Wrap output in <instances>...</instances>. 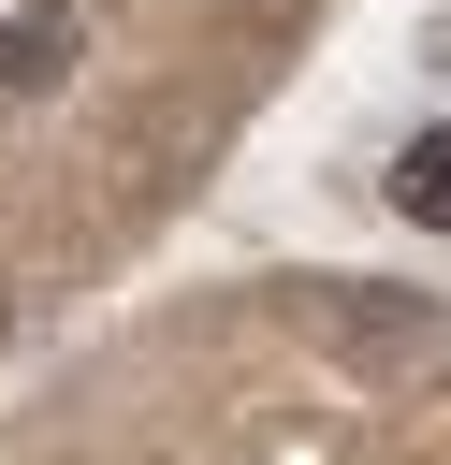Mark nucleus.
<instances>
[{
  "label": "nucleus",
  "mask_w": 451,
  "mask_h": 465,
  "mask_svg": "<svg viewBox=\"0 0 451 465\" xmlns=\"http://www.w3.org/2000/svg\"><path fill=\"white\" fill-rule=\"evenodd\" d=\"M378 189H393V218H407V232H451V116H422V131L378 160Z\"/></svg>",
  "instance_id": "1"
},
{
  "label": "nucleus",
  "mask_w": 451,
  "mask_h": 465,
  "mask_svg": "<svg viewBox=\"0 0 451 465\" xmlns=\"http://www.w3.org/2000/svg\"><path fill=\"white\" fill-rule=\"evenodd\" d=\"M58 73H73V15H0V102H29Z\"/></svg>",
  "instance_id": "2"
},
{
  "label": "nucleus",
  "mask_w": 451,
  "mask_h": 465,
  "mask_svg": "<svg viewBox=\"0 0 451 465\" xmlns=\"http://www.w3.org/2000/svg\"><path fill=\"white\" fill-rule=\"evenodd\" d=\"M0 334H15V305H0Z\"/></svg>",
  "instance_id": "3"
}]
</instances>
